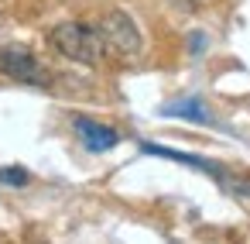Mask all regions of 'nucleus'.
I'll list each match as a JSON object with an SVG mask.
<instances>
[{
    "mask_svg": "<svg viewBox=\"0 0 250 244\" xmlns=\"http://www.w3.org/2000/svg\"><path fill=\"white\" fill-rule=\"evenodd\" d=\"M48 42H52L65 59L83 62V66H96V62L103 59V52H106L100 28H89V24H79V21H62V24H55L52 35H48Z\"/></svg>",
    "mask_w": 250,
    "mask_h": 244,
    "instance_id": "nucleus-1",
    "label": "nucleus"
},
{
    "mask_svg": "<svg viewBox=\"0 0 250 244\" xmlns=\"http://www.w3.org/2000/svg\"><path fill=\"white\" fill-rule=\"evenodd\" d=\"M96 28H100V35H103V45H106L110 52H117L120 59H137V55H141V31L134 28V21H130L127 14L113 11V14H106Z\"/></svg>",
    "mask_w": 250,
    "mask_h": 244,
    "instance_id": "nucleus-2",
    "label": "nucleus"
},
{
    "mask_svg": "<svg viewBox=\"0 0 250 244\" xmlns=\"http://www.w3.org/2000/svg\"><path fill=\"white\" fill-rule=\"evenodd\" d=\"M0 69L4 76L18 79V83H31V86H48V69L21 45H4L0 49Z\"/></svg>",
    "mask_w": 250,
    "mask_h": 244,
    "instance_id": "nucleus-3",
    "label": "nucleus"
},
{
    "mask_svg": "<svg viewBox=\"0 0 250 244\" xmlns=\"http://www.w3.org/2000/svg\"><path fill=\"white\" fill-rule=\"evenodd\" d=\"M76 134L89 151H106V148L117 145V131L106 127V124H96L89 117H76Z\"/></svg>",
    "mask_w": 250,
    "mask_h": 244,
    "instance_id": "nucleus-4",
    "label": "nucleus"
},
{
    "mask_svg": "<svg viewBox=\"0 0 250 244\" xmlns=\"http://www.w3.org/2000/svg\"><path fill=\"white\" fill-rule=\"evenodd\" d=\"M141 151L144 155H161V158H171V162H182V165H195V169H202L209 175H219L216 165H209V162H202L195 155H185V151H171V148H161V145H141Z\"/></svg>",
    "mask_w": 250,
    "mask_h": 244,
    "instance_id": "nucleus-5",
    "label": "nucleus"
},
{
    "mask_svg": "<svg viewBox=\"0 0 250 244\" xmlns=\"http://www.w3.org/2000/svg\"><path fill=\"white\" fill-rule=\"evenodd\" d=\"M165 114H171V117H188V121H209V110L202 107V100H185V103L165 107Z\"/></svg>",
    "mask_w": 250,
    "mask_h": 244,
    "instance_id": "nucleus-6",
    "label": "nucleus"
},
{
    "mask_svg": "<svg viewBox=\"0 0 250 244\" xmlns=\"http://www.w3.org/2000/svg\"><path fill=\"white\" fill-rule=\"evenodd\" d=\"M0 182H4V186H24L28 172L24 169H0Z\"/></svg>",
    "mask_w": 250,
    "mask_h": 244,
    "instance_id": "nucleus-7",
    "label": "nucleus"
}]
</instances>
